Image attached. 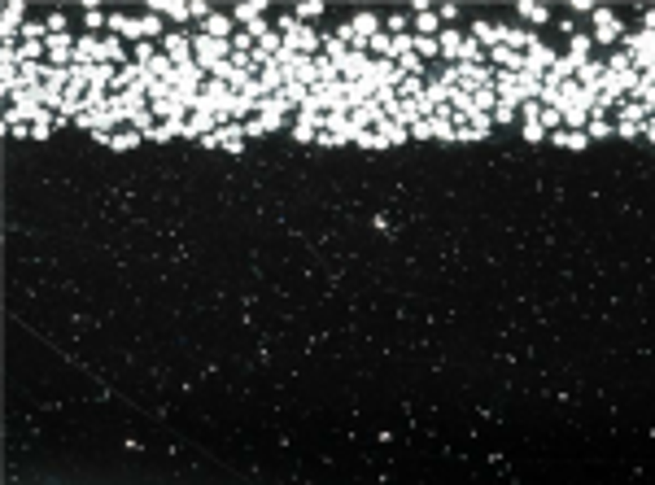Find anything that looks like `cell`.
Returning <instances> with one entry per match:
<instances>
[{
	"label": "cell",
	"instance_id": "9a60e30c",
	"mask_svg": "<svg viewBox=\"0 0 655 485\" xmlns=\"http://www.w3.org/2000/svg\"><path fill=\"white\" fill-rule=\"evenodd\" d=\"M533 39H538V35L524 31V27H503V44H507V48H515V53H524V48L533 44Z\"/></svg>",
	"mask_w": 655,
	"mask_h": 485
},
{
	"label": "cell",
	"instance_id": "44dd1931",
	"mask_svg": "<svg viewBox=\"0 0 655 485\" xmlns=\"http://www.w3.org/2000/svg\"><path fill=\"white\" fill-rule=\"evenodd\" d=\"M149 9L162 13V18H188V5H175V0H153Z\"/></svg>",
	"mask_w": 655,
	"mask_h": 485
},
{
	"label": "cell",
	"instance_id": "ba28073f",
	"mask_svg": "<svg viewBox=\"0 0 655 485\" xmlns=\"http://www.w3.org/2000/svg\"><path fill=\"white\" fill-rule=\"evenodd\" d=\"M140 140H145V131H140V127H118V131L105 140V149H114V153H131L135 145H140Z\"/></svg>",
	"mask_w": 655,
	"mask_h": 485
},
{
	"label": "cell",
	"instance_id": "ac0fdd59",
	"mask_svg": "<svg viewBox=\"0 0 655 485\" xmlns=\"http://www.w3.org/2000/svg\"><path fill=\"white\" fill-rule=\"evenodd\" d=\"M101 62H110V66H114V62H118V66H127V62H123V44H118V35L101 39Z\"/></svg>",
	"mask_w": 655,
	"mask_h": 485
},
{
	"label": "cell",
	"instance_id": "cb8c5ba5",
	"mask_svg": "<svg viewBox=\"0 0 655 485\" xmlns=\"http://www.w3.org/2000/svg\"><path fill=\"white\" fill-rule=\"evenodd\" d=\"M642 118H647V110L638 105V101H629V105L621 110V123H633V127H638V123H642Z\"/></svg>",
	"mask_w": 655,
	"mask_h": 485
},
{
	"label": "cell",
	"instance_id": "8992f818",
	"mask_svg": "<svg viewBox=\"0 0 655 485\" xmlns=\"http://www.w3.org/2000/svg\"><path fill=\"white\" fill-rule=\"evenodd\" d=\"M590 13H594V27H599V35H594L599 44H611V39L625 35V31H621V18L611 13V9H590Z\"/></svg>",
	"mask_w": 655,
	"mask_h": 485
},
{
	"label": "cell",
	"instance_id": "7c38bea8",
	"mask_svg": "<svg viewBox=\"0 0 655 485\" xmlns=\"http://www.w3.org/2000/svg\"><path fill=\"white\" fill-rule=\"evenodd\" d=\"M494 66H503V70H511V75H520V70H524V53H515V48L498 44V48H494Z\"/></svg>",
	"mask_w": 655,
	"mask_h": 485
},
{
	"label": "cell",
	"instance_id": "52a82bcc",
	"mask_svg": "<svg viewBox=\"0 0 655 485\" xmlns=\"http://www.w3.org/2000/svg\"><path fill=\"white\" fill-rule=\"evenodd\" d=\"M162 39H166V57H171L175 66H188L192 62V39L184 31H166Z\"/></svg>",
	"mask_w": 655,
	"mask_h": 485
},
{
	"label": "cell",
	"instance_id": "3957f363",
	"mask_svg": "<svg viewBox=\"0 0 655 485\" xmlns=\"http://www.w3.org/2000/svg\"><path fill=\"white\" fill-rule=\"evenodd\" d=\"M454 79H459V88H463V92L494 88V70H489V66H468V62H459V66H454Z\"/></svg>",
	"mask_w": 655,
	"mask_h": 485
},
{
	"label": "cell",
	"instance_id": "5b68a950",
	"mask_svg": "<svg viewBox=\"0 0 655 485\" xmlns=\"http://www.w3.org/2000/svg\"><path fill=\"white\" fill-rule=\"evenodd\" d=\"M371 66V57L367 53H359V48H350L345 57H336V75L345 79V84H354V79H363V70Z\"/></svg>",
	"mask_w": 655,
	"mask_h": 485
},
{
	"label": "cell",
	"instance_id": "d6986e66",
	"mask_svg": "<svg viewBox=\"0 0 655 485\" xmlns=\"http://www.w3.org/2000/svg\"><path fill=\"white\" fill-rule=\"evenodd\" d=\"M406 53H415V35H393L389 39V57L398 62V57H406Z\"/></svg>",
	"mask_w": 655,
	"mask_h": 485
},
{
	"label": "cell",
	"instance_id": "484cf974",
	"mask_svg": "<svg viewBox=\"0 0 655 485\" xmlns=\"http://www.w3.org/2000/svg\"><path fill=\"white\" fill-rule=\"evenodd\" d=\"M319 13H324V5H315V0H306V5H297V9H293L297 22H306V18H319Z\"/></svg>",
	"mask_w": 655,
	"mask_h": 485
},
{
	"label": "cell",
	"instance_id": "6da1fadb",
	"mask_svg": "<svg viewBox=\"0 0 655 485\" xmlns=\"http://www.w3.org/2000/svg\"><path fill=\"white\" fill-rule=\"evenodd\" d=\"M114 35H127V39H140V44H149V35H166L162 22H157V13L149 18H127V13H110V22H105Z\"/></svg>",
	"mask_w": 655,
	"mask_h": 485
},
{
	"label": "cell",
	"instance_id": "83f0119b",
	"mask_svg": "<svg viewBox=\"0 0 655 485\" xmlns=\"http://www.w3.org/2000/svg\"><path fill=\"white\" fill-rule=\"evenodd\" d=\"M415 48L428 53V57H432V53H442V48H437V39H428V35H415Z\"/></svg>",
	"mask_w": 655,
	"mask_h": 485
},
{
	"label": "cell",
	"instance_id": "603a6c76",
	"mask_svg": "<svg viewBox=\"0 0 655 485\" xmlns=\"http://www.w3.org/2000/svg\"><path fill=\"white\" fill-rule=\"evenodd\" d=\"M48 131H53V118H48V110L31 123V140H48Z\"/></svg>",
	"mask_w": 655,
	"mask_h": 485
},
{
	"label": "cell",
	"instance_id": "5bb4252c",
	"mask_svg": "<svg viewBox=\"0 0 655 485\" xmlns=\"http://www.w3.org/2000/svg\"><path fill=\"white\" fill-rule=\"evenodd\" d=\"M550 140H555L560 149H572V153H581V149L590 145V136H585V131H568V127H560V131H555Z\"/></svg>",
	"mask_w": 655,
	"mask_h": 485
},
{
	"label": "cell",
	"instance_id": "ffe728a7",
	"mask_svg": "<svg viewBox=\"0 0 655 485\" xmlns=\"http://www.w3.org/2000/svg\"><path fill=\"white\" fill-rule=\"evenodd\" d=\"M354 145H359V149H371V153H376V149H389V145H385V140H381V131H376V127H367V131H359V136H354Z\"/></svg>",
	"mask_w": 655,
	"mask_h": 485
},
{
	"label": "cell",
	"instance_id": "e0dca14e",
	"mask_svg": "<svg viewBox=\"0 0 655 485\" xmlns=\"http://www.w3.org/2000/svg\"><path fill=\"white\" fill-rule=\"evenodd\" d=\"M437 48H442L446 57H459L463 53V35L459 31H442V35H437Z\"/></svg>",
	"mask_w": 655,
	"mask_h": 485
},
{
	"label": "cell",
	"instance_id": "f546056e",
	"mask_svg": "<svg viewBox=\"0 0 655 485\" xmlns=\"http://www.w3.org/2000/svg\"><path fill=\"white\" fill-rule=\"evenodd\" d=\"M84 18H88V27H92V31H96V27H105V22H110V18H101V13H96L92 5H88V13H84Z\"/></svg>",
	"mask_w": 655,
	"mask_h": 485
},
{
	"label": "cell",
	"instance_id": "30bf717a",
	"mask_svg": "<svg viewBox=\"0 0 655 485\" xmlns=\"http://www.w3.org/2000/svg\"><path fill=\"white\" fill-rule=\"evenodd\" d=\"M472 39H476L481 48H485V44L498 48V44H503V27H498V22H485V18H481V22H472Z\"/></svg>",
	"mask_w": 655,
	"mask_h": 485
},
{
	"label": "cell",
	"instance_id": "9c48e42d",
	"mask_svg": "<svg viewBox=\"0 0 655 485\" xmlns=\"http://www.w3.org/2000/svg\"><path fill=\"white\" fill-rule=\"evenodd\" d=\"M22 13H27L22 0H9V5H5V22H0V35H5V44H13L18 27H22Z\"/></svg>",
	"mask_w": 655,
	"mask_h": 485
},
{
	"label": "cell",
	"instance_id": "4316f807",
	"mask_svg": "<svg viewBox=\"0 0 655 485\" xmlns=\"http://www.w3.org/2000/svg\"><path fill=\"white\" fill-rule=\"evenodd\" d=\"M188 18H201V22H206V18H210V5H206V0H188Z\"/></svg>",
	"mask_w": 655,
	"mask_h": 485
},
{
	"label": "cell",
	"instance_id": "8fae6325",
	"mask_svg": "<svg viewBox=\"0 0 655 485\" xmlns=\"http://www.w3.org/2000/svg\"><path fill=\"white\" fill-rule=\"evenodd\" d=\"M201 35H214V39H232L236 35V22H232V13H210L206 18V27Z\"/></svg>",
	"mask_w": 655,
	"mask_h": 485
},
{
	"label": "cell",
	"instance_id": "277c9868",
	"mask_svg": "<svg viewBox=\"0 0 655 485\" xmlns=\"http://www.w3.org/2000/svg\"><path fill=\"white\" fill-rule=\"evenodd\" d=\"M381 31V18L376 13H354L350 18V48H359V53H367V39Z\"/></svg>",
	"mask_w": 655,
	"mask_h": 485
},
{
	"label": "cell",
	"instance_id": "4fadbf2b",
	"mask_svg": "<svg viewBox=\"0 0 655 485\" xmlns=\"http://www.w3.org/2000/svg\"><path fill=\"white\" fill-rule=\"evenodd\" d=\"M376 131H381L385 145H406V140H411V131H406L402 123H393V118H381V123H376Z\"/></svg>",
	"mask_w": 655,
	"mask_h": 485
},
{
	"label": "cell",
	"instance_id": "7402d4cb",
	"mask_svg": "<svg viewBox=\"0 0 655 485\" xmlns=\"http://www.w3.org/2000/svg\"><path fill=\"white\" fill-rule=\"evenodd\" d=\"M389 39H393V35H385V31H376V35L367 39V57H389Z\"/></svg>",
	"mask_w": 655,
	"mask_h": 485
},
{
	"label": "cell",
	"instance_id": "2e32d148",
	"mask_svg": "<svg viewBox=\"0 0 655 485\" xmlns=\"http://www.w3.org/2000/svg\"><path fill=\"white\" fill-rule=\"evenodd\" d=\"M415 35L437 39V35H442V18H437V13H415Z\"/></svg>",
	"mask_w": 655,
	"mask_h": 485
},
{
	"label": "cell",
	"instance_id": "7a4b0ae2",
	"mask_svg": "<svg viewBox=\"0 0 655 485\" xmlns=\"http://www.w3.org/2000/svg\"><path fill=\"white\" fill-rule=\"evenodd\" d=\"M227 53H232V39H214V35H192V62L201 66L206 75L214 66H223L227 62Z\"/></svg>",
	"mask_w": 655,
	"mask_h": 485
},
{
	"label": "cell",
	"instance_id": "f1b7e54d",
	"mask_svg": "<svg viewBox=\"0 0 655 485\" xmlns=\"http://www.w3.org/2000/svg\"><path fill=\"white\" fill-rule=\"evenodd\" d=\"M524 140H533V145H538V140H546L542 123H524Z\"/></svg>",
	"mask_w": 655,
	"mask_h": 485
},
{
	"label": "cell",
	"instance_id": "d4e9b609",
	"mask_svg": "<svg viewBox=\"0 0 655 485\" xmlns=\"http://www.w3.org/2000/svg\"><path fill=\"white\" fill-rule=\"evenodd\" d=\"M520 18H529V22H546L550 13H546V5H529V0H524V5H520Z\"/></svg>",
	"mask_w": 655,
	"mask_h": 485
}]
</instances>
